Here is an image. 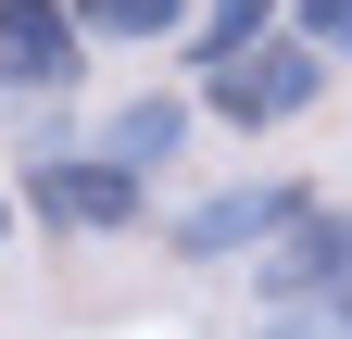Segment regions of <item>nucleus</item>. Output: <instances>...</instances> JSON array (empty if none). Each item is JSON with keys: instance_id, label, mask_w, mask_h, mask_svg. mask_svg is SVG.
<instances>
[{"instance_id": "1", "label": "nucleus", "mask_w": 352, "mask_h": 339, "mask_svg": "<svg viewBox=\"0 0 352 339\" xmlns=\"http://www.w3.org/2000/svg\"><path fill=\"white\" fill-rule=\"evenodd\" d=\"M315 89H327V51H315V38H252V51L214 63V113H227V126H289Z\"/></svg>"}, {"instance_id": "2", "label": "nucleus", "mask_w": 352, "mask_h": 339, "mask_svg": "<svg viewBox=\"0 0 352 339\" xmlns=\"http://www.w3.org/2000/svg\"><path fill=\"white\" fill-rule=\"evenodd\" d=\"M76 51H88V25H76V0H0V101H38V89H76Z\"/></svg>"}, {"instance_id": "3", "label": "nucleus", "mask_w": 352, "mask_h": 339, "mask_svg": "<svg viewBox=\"0 0 352 339\" xmlns=\"http://www.w3.org/2000/svg\"><path fill=\"white\" fill-rule=\"evenodd\" d=\"M25 214H38V226H126V214H139V163L63 151V163H38V176H25Z\"/></svg>"}, {"instance_id": "4", "label": "nucleus", "mask_w": 352, "mask_h": 339, "mask_svg": "<svg viewBox=\"0 0 352 339\" xmlns=\"http://www.w3.org/2000/svg\"><path fill=\"white\" fill-rule=\"evenodd\" d=\"M315 201L302 189H227V201H201V214H176V251L189 264H214V251H264L277 226H302Z\"/></svg>"}, {"instance_id": "5", "label": "nucleus", "mask_w": 352, "mask_h": 339, "mask_svg": "<svg viewBox=\"0 0 352 339\" xmlns=\"http://www.w3.org/2000/svg\"><path fill=\"white\" fill-rule=\"evenodd\" d=\"M252 38H277V0H214V13L189 25V51H201V75H214L227 51H252Z\"/></svg>"}, {"instance_id": "6", "label": "nucleus", "mask_w": 352, "mask_h": 339, "mask_svg": "<svg viewBox=\"0 0 352 339\" xmlns=\"http://www.w3.org/2000/svg\"><path fill=\"white\" fill-rule=\"evenodd\" d=\"M176 139H189V126H176L164 101H126V113H113V139H101V151H113V163H139V176H151V163H176Z\"/></svg>"}, {"instance_id": "7", "label": "nucleus", "mask_w": 352, "mask_h": 339, "mask_svg": "<svg viewBox=\"0 0 352 339\" xmlns=\"http://www.w3.org/2000/svg\"><path fill=\"white\" fill-rule=\"evenodd\" d=\"M176 13H189V0H76V25H88V38H164Z\"/></svg>"}, {"instance_id": "8", "label": "nucleus", "mask_w": 352, "mask_h": 339, "mask_svg": "<svg viewBox=\"0 0 352 339\" xmlns=\"http://www.w3.org/2000/svg\"><path fill=\"white\" fill-rule=\"evenodd\" d=\"M302 38L315 51H352V0H302Z\"/></svg>"}, {"instance_id": "9", "label": "nucleus", "mask_w": 352, "mask_h": 339, "mask_svg": "<svg viewBox=\"0 0 352 339\" xmlns=\"http://www.w3.org/2000/svg\"><path fill=\"white\" fill-rule=\"evenodd\" d=\"M0 239H13V201H0Z\"/></svg>"}]
</instances>
